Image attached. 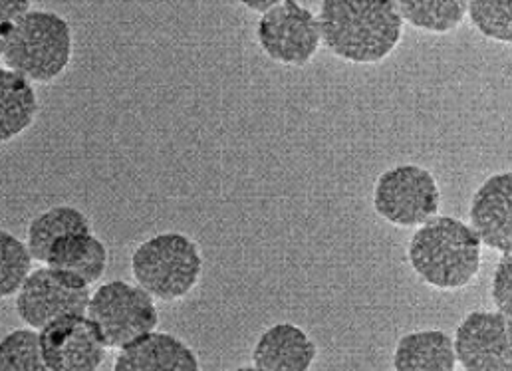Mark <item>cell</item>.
I'll list each match as a JSON object with an SVG mask.
<instances>
[{
	"label": "cell",
	"instance_id": "cell-1",
	"mask_svg": "<svg viewBox=\"0 0 512 371\" xmlns=\"http://www.w3.org/2000/svg\"><path fill=\"white\" fill-rule=\"evenodd\" d=\"M322 44L350 64H378L401 42L403 18L395 0H322Z\"/></svg>",
	"mask_w": 512,
	"mask_h": 371
},
{
	"label": "cell",
	"instance_id": "cell-2",
	"mask_svg": "<svg viewBox=\"0 0 512 371\" xmlns=\"http://www.w3.org/2000/svg\"><path fill=\"white\" fill-rule=\"evenodd\" d=\"M481 248L471 225L455 217L435 215L413 233L407 260L427 286L455 292L477 278L483 260Z\"/></svg>",
	"mask_w": 512,
	"mask_h": 371
},
{
	"label": "cell",
	"instance_id": "cell-3",
	"mask_svg": "<svg viewBox=\"0 0 512 371\" xmlns=\"http://www.w3.org/2000/svg\"><path fill=\"white\" fill-rule=\"evenodd\" d=\"M70 24L56 12L28 10L2 26L4 66L28 82L56 80L72 60Z\"/></svg>",
	"mask_w": 512,
	"mask_h": 371
},
{
	"label": "cell",
	"instance_id": "cell-4",
	"mask_svg": "<svg viewBox=\"0 0 512 371\" xmlns=\"http://www.w3.org/2000/svg\"><path fill=\"white\" fill-rule=\"evenodd\" d=\"M131 274L155 300L177 302L197 288L203 276V254L191 237L161 233L133 250Z\"/></svg>",
	"mask_w": 512,
	"mask_h": 371
},
{
	"label": "cell",
	"instance_id": "cell-5",
	"mask_svg": "<svg viewBox=\"0 0 512 371\" xmlns=\"http://www.w3.org/2000/svg\"><path fill=\"white\" fill-rule=\"evenodd\" d=\"M86 316L108 348L120 350L159 324L155 298L139 284L112 280L102 284L88 302Z\"/></svg>",
	"mask_w": 512,
	"mask_h": 371
},
{
	"label": "cell",
	"instance_id": "cell-6",
	"mask_svg": "<svg viewBox=\"0 0 512 371\" xmlns=\"http://www.w3.org/2000/svg\"><path fill=\"white\" fill-rule=\"evenodd\" d=\"M441 191L435 175L419 165L384 171L374 187V209L393 227L413 229L439 213Z\"/></svg>",
	"mask_w": 512,
	"mask_h": 371
},
{
	"label": "cell",
	"instance_id": "cell-7",
	"mask_svg": "<svg viewBox=\"0 0 512 371\" xmlns=\"http://www.w3.org/2000/svg\"><path fill=\"white\" fill-rule=\"evenodd\" d=\"M256 38L262 52L284 66H306L322 44L318 16L298 0H282L262 12Z\"/></svg>",
	"mask_w": 512,
	"mask_h": 371
},
{
	"label": "cell",
	"instance_id": "cell-8",
	"mask_svg": "<svg viewBox=\"0 0 512 371\" xmlns=\"http://www.w3.org/2000/svg\"><path fill=\"white\" fill-rule=\"evenodd\" d=\"M90 296L88 284L46 264L24 278L16 292V314L26 326L40 330L56 318L86 314Z\"/></svg>",
	"mask_w": 512,
	"mask_h": 371
},
{
	"label": "cell",
	"instance_id": "cell-9",
	"mask_svg": "<svg viewBox=\"0 0 512 371\" xmlns=\"http://www.w3.org/2000/svg\"><path fill=\"white\" fill-rule=\"evenodd\" d=\"M457 366L467 371H511V316L495 310L469 312L453 338Z\"/></svg>",
	"mask_w": 512,
	"mask_h": 371
},
{
	"label": "cell",
	"instance_id": "cell-10",
	"mask_svg": "<svg viewBox=\"0 0 512 371\" xmlns=\"http://www.w3.org/2000/svg\"><path fill=\"white\" fill-rule=\"evenodd\" d=\"M38 332L46 370L94 371L106 360L108 346L86 314L56 318Z\"/></svg>",
	"mask_w": 512,
	"mask_h": 371
},
{
	"label": "cell",
	"instance_id": "cell-11",
	"mask_svg": "<svg viewBox=\"0 0 512 371\" xmlns=\"http://www.w3.org/2000/svg\"><path fill=\"white\" fill-rule=\"evenodd\" d=\"M471 229L483 247L512 252V173L491 175L473 195Z\"/></svg>",
	"mask_w": 512,
	"mask_h": 371
},
{
	"label": "cell",
	"instance_id": "cell-12",
	"mask_svg": "<svg viewBox=\"0 0 512 371\" xmlns=\"http://www.w3.org/2000/svg\"><path fill=\"white\" fill-rule=\"evenodd\" d=\"M199 358L183 340L167 332H147L120 348L116 371H197Z\"/></svg>",
	"mask_w": 512,
	"mask_h": 371
},
{
	"label": "cell",
	"instance_id": "cell-13",
	"mask_svg": "<svg viewBox=\"0 0 512 371\" xmlns=\"http://www.w3.org/2000/svg\"><path fill=\"white\" fill-rule=\"evenodd\" d=\"M318 358L314 340L294 324H274L256 340L253 366L260 371H306Z\"/></svg>",
	"mask_w": 512,
	"mask_h": 371
},
{
	"label": "cell",
	"instance_id": "cell-14",
	"mask_svg": "<svg viewBox=\"0 0 512 371\" xmlns=\"http://www.w3.org/2000/svg\"><path fill=\"white\" fill-rule=\"evenodd\" d=\"M108 260L110 256L106 245L92 231H88L58 239L50 248L44 264L92 286L104 278Z\"/></svg>",
	"mask_w": 512,
	"mask_h": 371
},
{
	"label": "cell",
	"instance_id": "cell-15",
	"mask_svg": "<svg viewBox=\"0 0 512 371\" xmlns=\"http://www.w3.org/2000/svg\"><path fill=\"white\" fill-rule=\"evenodd\" d=\"M397 371H453L457 368L453 338L443 330H419L399 338L393 360Z\"/></svg>",
	"mask_w": 512,
	"mask_h": 371
},
{
	"label": "cell",
	"instance_id": "cell-16",
	"mask_svg": "<svg viewBox=\"0 0 512 371\" xmlns=\"http://www.w3.org/2000/svg\"><path fill=\"white\" fill-rule=\"evenodd\" d=\"M38 112V98L32 82L0 66V143L26 131Z\"/></svg>",
	"mask_w": 512,
	"mask_h": 371
},
{
	"label": "cell",
	"instance_id": "cell-17",
	"mask_svg": "<svg viewBox=\"0 0 512 371\" xmlns=\"http://www.w3.org/2000/svg\"><path fill=\"white\" fill-rule=\"evenodd\" d=\"M92 231L90 219L70 205H58L36 219H32L26 235V247L36 262H46L52 245L72 233H88Z\"/></svg>",
	"mask_w": 512,
	"mask_h": 371
},
{
	"label": "cell",
	"instance_id": "cell-18",
	"mask_svg": "<svg viewBox=\"0 0 512 371\" xmlns=\"http://www.w3.org/2000/svg\"><path fill=\"white\" fill-rule=\"evenodd\" d=\"M403 22L431 34L457 30L467 16L469 0H395Z\"/></svg>",
	"mask_w": 512,
	"mask_h": 371
},
{
	"label": "cell",
	"instance_id": "cell-19",
	"mask_svg": "<svg viewBox=\"0 0 512 371\" xmlns=\"http://www.w3.org/2000/svg\"><path fill=\"white\" fill-rule=\"evenodd\" d=\"M0 371H46L38 330L18 328L0 340Z\"/></svg>",
	"mask_w": 512,
	"mask_h": 371
},
{
	"label": "cell",
	"instance_id": "cell-20",
	"mask_svg": "<svg viewBox=\"0 0 512 371\" xmlns=\"http://www.w3.org/2000/svg\"><path fill=\"white\" fill-rule=\"evenodd\" d=\"M467 14L485 38L511 44L512 0H469Z\"/></svg>",
	"mask_w": 512,
	"mask_h": 371
},
{
	"label": "cell",
	"instance_id": "cell-21",
	"mask_svg": "<svg viewBox=\"0 0 512 371\" xmlns=\"http://www.w3.org/2000/svg\"><path fill=\"white\" fill-rule=\"evenodd\" d=\"M30 270L32 256L26 243L6 231H0V298L16 294Z\"/></svg>",
	"mask_w": 512,
	"mask_h": 371
},
{
	"label": "cell",
	"instance_id": "cell-22",
	"mask_svg": "<svg viewBox=\"0 0 512 371\" xmlns=\"http://www.w3.org/2000/svg\"><path fill=\"white\" fill-rule=\"evenodd\" d=\"M491 298L499 312L512 316V252H501V260L491 280Z\"/></svg>",
	"mask_w": 512,
	"mask_h": 371
},
{
	"label": "cell",
	"instance_id": "cell-23",
	"mask_svg": "<svg viewBox=\"0 0 512 371\" xmlns=\"http://www.w3.org/2000/svg\"><path fill=\"white\" fill-rule=\"evenodd\" d=\"M32 0H0V26L10 24L30 10Z\"/></svg>",
	"mask_w": 512,
	"mask_h": 371
},
{
	"label": "cell",
	"instance_id": "cell-24",
	"mask_svg": "<svg viewBox=\"0 0 512 371\" xmlns=\"http://www.w3.org/2000/svg\"><path fill=\"white\" fill-rule=\"evenodd\" d=\"M243 6H247L249 10H253V12H266L268 8H272V6H276L278 2H282V0H239Z\"/></svg>",
	"mask_w": 512,
	"mask_h": 371
},
{
	"label": "cell",
	"instance_id": "cell-25",
	"mask_svg": "<svg viewBox=\"0 0 512 371\" xmlns=\"http://www.w3.org/2000/svg\"><path fill=\"white\" fill-rule=\"evenodd\" d=\"M0 60H2V26H0Z\"/></svg>",
	"mask_w": 512,
	"mask_h": 371
}]
</instances>
